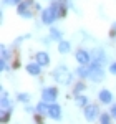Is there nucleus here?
I'll return each instance as SVG.
<instances>
[{
  "label": "nucleus",
  "instance_id": "f257e3e1",
  "mask_svg": "<svg viewBox=\"0 0 116 124\" xmlns=\"http://www.w3.org/2000/svg\"><path fill=\"white\" fill-rule=\"evenodd\" d=\"M53 78H55V81L60 83V85H70V81H71V73L68 71L66 66H58L55 71H53Z\"/></svg>",
  "mask_w": 116,
  "mask_h": 124
},
{
  "label": "nucleus",
  "instance_id": "f03ea898",
  "mask_svg": "<svg viewBox=\"0 0 116 124\" xmlns=\"http://www.w3.org/2000/svg\"><path fill=\"white\" fill-rule=\"evenodd\" d=\"M88 78H90L91 81H95V83H99V81L105 78V71H103L101 65L91 63V65H90V71H88Z\"/></svg>",
  "mask_w": 116,
  "mask_h": 124
},
{
  "label": "nucleus",
  "instance_id": "7ed1b4c3",
  "mask_svg": "<svg viewBox=\"0 0 116 124\" xmlns=\"http://www.w3.org/2000/svg\"><path fill=\"white\" fill-rule=\"evenodd\" d=\"M41 99L43 101H47V103H53L55 99H57V91H55V88H45L43 89V93H41Z\"/></svg>",
  "mask_w": 116,
  "mask_h": 124
},
{
  "label": "nucleus",
  "instance_id": "20e7f679",
  "mask_svg": "<svg viewBox=\"0 0 116 124\" xmlns=\"http://www.w3.org/2000/svg\"><path fill=\"white\" fill-rule=\"evenodd\" d=\"M75 58H76V61L80 63V65H88L90 60H91V55L88 53L86 50H78L76 55H75Z\"/></svg>",
  "mask_w": 116,
  "mask_h": 124
},
{
  "label": "nucleus",
  "instance_id": "39448f33",
  "mask_svg": "<svg viewBox=\"0 0 116 124\" xmlns=\"http://www.w3.org/2000/svg\"><path fill=\"white\" fill-rule=\"evenodd\" d=\"M105 53H103V50H95L93 53H91V63H95V65H105Z\"/></svg>",
  "mask_w": 116,
  "mask_h": 124
},
{
  "label": "nucleus",
  "instance_id": "423d86ee",
  "mask_svg": "<svg viewBox=\"0 0 116 124\" xmlns=\"http://www.w3.org/2000/svg\"><path fill=\"white\" fill-rule=\"evenodd\" d=\"M99 114V111H98V106H95V104H90V106H85V116H86V119H95L96 116Z\"/></svg>",
  "mask_w": 116,
  "mask_h": 124
},
{
  "label": "nucleus",
  "instance_id": "0eeeda50",
  "mask_svg": "<svg viewBox=\"0 0 116 124\" xmlns=\"http://www.w3.org/2000/svg\"><path fill=\"white\" fill-rule=\"evenodd\" d=\"M30 5H32L30 0H25L23 3H20V5H18V13L22 15V17H25V18H30V17H32V12H28Z\"/></svg>",
  "mask_w": 116,
  "mask_h": 124
},
{
  "label": "nucleus",
  "instance_id": "6e6552de",
  "mask_svg": "<svg viewBox=\"0 0 116 124\" xmlns=\"http://www.w3.org/2000/svg\"><path fill=\"white\" fill-rule=\"evenodd\" d=\"M48 116H51L53 119H60V114H61V109H60V106L58 104H53V103H50L48 104Z\"/></svg>",
  "mask_w": 116,
  "mask_h": 124
},
{
  "label": "nucleus",
  "instance_id": "1a4fd4ad",
  "mask_svg": "<svg viewBox=\"0 0 116 124\" xmlns=\"http://www.w3.org/2000/svg\"><path fill=\"white\" fill-rule=\"evenodd\" d=\"M99 101L105 103V104H109V103L113 101V96H111V93H109L108 89H101V91H99Z\"/></svg>",
  "mask_w": 116,
  "mask_h": 124
},
{
  "label": "nucleus",
  "instance_id": "9d476101",
  "mask_svg": "<svg viewBox=\"0 0 116 124\" xmlns=\"http://www.w3.org/2000/svg\"><path fill=\"white\" fill-rule=\"evenodd\" d=\"M35 60H37V63H40L41 66H45V65H48L50 56L45 53V51H38V53H37V56H35Z\"/></svg>",
  "mask_w": 116,
  "mask_h": 124
},
{
  "label": "nucleus",
  "instance_id": "9b49d317",
  "mask_svg": "<svg viewBox=\"0 0 116 124\" xmlns=\"http://www.w3.org/2000/svg\"><path fill=\"white\" fill-rule=\"evenodd\" d=\"M40 63H30V65H27V71H28L30 75H33V76H37V75H40Z\"/></svg>",
  "mask_w": 116,
  "mask_h": 124
},
{
  "label": "nucleus",
  "instance_id": "f8f14e48",
  "mask_svg": "<svg viewBox=\"0 0 116 124\" xmlns=\"http://www.w3.org/2000/svg\"><path fill=\"white\" fill-rule=\"evenodd\" d=\"M88 71H90V66H86V65H81V66L76 70V75L80 78H86L88 76Z\"/></svg>",
  "mask_w": 116,
  "mask_h": 124
},
{
  "label": "nucleus",
  "instance_id": "ddd939ff",
  "mask_svg": "<svg viewBox=\"0 0 116 124\" xmlns=\"http://www.w3.org/2000/svg\"><path fill=\"white\" fill-rule=\"evenodd\" d=\"M58 51H60V53H68V51H70V43H68V41H60Z\"/></svg>",
  "mask_w": 116,
  "mask_h": 124
},
{
  "label": "nucleus",
  "instance_id": "4468645a",
  "mask_svg": "<svg viewBox=\"0 0 116 124\" xmlns=\"http://www.w3.org/2000/svg\"><path fill=\"white\" fill-rule=\"evenodd\" d=\"M2 108H3V109H8V108H10L8 96H7V93H5V91L2 93Z\"/></svg>",
  "mask_w": 116,
  "mask_h": 124
},
{
  "label": "nucleus",
  "instance_id": "2eb2a0df",
  "mask_svg": "<svg viewBox=\"0 0 116 124\" xmlns=\"http://www.w3.org/2000/svg\"><path fill=\"white\" fill-rule=\"evenodd\" d=\"M50 37H51V40H61V33H60V30L51 28L50 30Z\"/></svg>",
  "mask_w": 116,
  "mask_h": 124
},
{
  "label": "nucleus",
  "instance_id": "dca6fc26",
  "mask_svg": "<svg viewBox=\"0 0 116 124\" xmlns=\"http://www.w3.org/2000/svg\"><path fill=\"white\" fill-rule=\"evenodd\" d=\"M47 104H48L47 101H41V103L37 106V111H38V113H48V106Z\"/></svg>",
  "mask_w": 116,
  "mask_h": 124
},
{
  "label": "nucleus",
  "instance_id": "f3484780",
  "mask_svg": "<svg viewBox=\"0 0 116 124\" xmlns=\"http://www.w3.org/2000/svg\"><path fill=\"white\" fill-rule=\"evenodd\" d=\"M76 103H78V106H86L88 99L85 98V96H76Z\"/></svg>",
  "mask_w": 116,
  "mask_h": 124
},
{
  "label": "nucleus",
  "instance_id": "a211bd4d",
  "mask_svg": "<svg viewBox=\"0 0 116 124\" xmlns=\"http://www.w3.org/2000/svg\"><path fill=\"white\" fill-rule=\"evenodd\" d=\"M28 99H30L28 94H23V93H20V94H18V101H22V103H28Z\"/></svg>",
  "mask_w": 116,
  "mask_h": 124
},
{
  "label": "nucleus",
  "instance_id": "6ab92c4d",
  "mask_svg": "<svg viewBox=\"0 0 116 124\" xmlns=\"http://www.w3.org/2000/svg\"><path fill=\"white\" fill-rule=\"evenodd\" d=\"M99 121H101L103 124H108L111 119H109V116H108V114H101V116H99Z\"/></svg>",
  "mask_w": 116,
  "mask_h": 124
},
{
  "label": "nucleus",
  "instance_id": "aec40b11",
  "mask_svg": "<svg viewBox=\"0 0 116 124\" xmlns=\"http://www.w3.org/2000/svg\"><path fill=\"white\" fill-rule=\"evenodd\" d=\"M8 111H7V109H3V113H2V121H3V123H7V121H8Z\"/></svg>",
  "mask_w": 116,
  "mask_h": 124
},
{
  "label": "nucleus",
  "instance_id": "412c9836",
  "mask_svg": "<svg viewBox=\"0 0 116 124\" xmlns=\"http://www.w3.org/2000/svg\"><path fill=\"white\" fill-rule=\"evenodd\" d=\"M83 89H85V85L78 83V85H76V88H75V94H76V93H80V91H83Z\"/></svg>",
  "mask_w": 116,
  "mask_h": 124
},
{
  "label": "nucleus",
  "instance_id": "4be33fe9",
  "mask_svg": "<svg viewBox=\"0 0 116 124\" xmlns=\"http://www.w3.org/2000/svg\"><path fill=\"white\" fill-rule=\"evenodd\" d=\"M0 66H2V70H7V60H5V58H2V63H0Z\"/></svg>",
  "mask_w": 116,
  "mask_h": 124
},
{
  "label": "nucleus",
  "instance_id": "5701e85b",
  "mask_svg": "<svg viewBox=\"0 0 116 124\" xmlns=\"http://www.w3.org/2000/svg\"><path fill=\"white\" fill-rule=\"evenodd\" d=\"M20 0H5V3L7 5H15V3H18Z\"/></svg>",
  "mask_w": 116,
  "mask_h": 124
},
{
  "label": "nucleus",
  "instance_id": "b1692460",
  "mask_svg": "<svg viewBox=\"0 0 116 124\" xmlns=\"http://www.w3.org/2000/svg\"><path fill=\"white\" fill-rule=\"evenodd\" d=\"M109 71H111L113 75H116V63H113V65L109 66Z\"/></svg>",
  "mask_w": 116,
  "mask_h": 124
},
{
  "label": "nucleus",
  "instance_id": "393cba45",
  "mask_svg": "<svg viewBox=\"0 0 116 124\" xmlns=\"http://www.w3.org/2000/svg\"><path fill=\"white\" fill-rule=\"evenodd\" d=\"M111 114H113V117H116V104L111 108Z\"/></svg>",
  "mask_w": 116,
  "mask_h": 124
},
{
  "label": "nucleus",
  "instance_id": "a878e982",
  "mask_svg": "<svg viewBox=\"0 0 116 124\" xmlns=\"http://www.w3.org/2000/svg\"><path fill=\"white\" fill-rule=\"evenodd\" d=\"M113 37H116V23L113 25Z\"/></svg>",
  "mask_w": 116,
  "mask_h": 124
}]
</instances>
